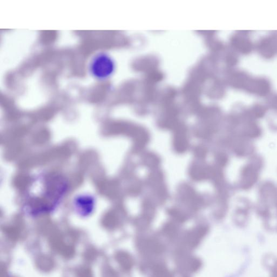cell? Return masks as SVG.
Here are the masks:
<instances>
[{
	"mask_svg": "<svg viewBox=\"0 0 277 277\" xmlns=\"http://www.w3.org/2000/svg\"><path fill=\"white\" fill-rule=\"evenodd\" d=\"M116 70L114 59L108 53L100 52L95 54L89 61V74L95 80L104 81L112 77Z\"/></svg>",
	"mask_w": 277,
	"mask_h": 277,
	"instance_id": "1",
	"label": "cell"
},
{
	"mask_svg": "<svg viewBox=\"0 0 277 277\" xmlns=\"http://www.w3.org/2000/svg\"><path fill=\"white\" fill-rule=\"evenodd\" d=\"M174 148L179 153H183L188 148V141L186 134L179 132L175 135L174 140Z\"/></svg>",
	"mask_w": 277,
	"mask_h": 277,
	"instance_id": "2",
	"label": "cell"
},
{
	"mask_svg": "<svg viewBox=\"0 0 277 277\" xmlns=\"http://www.w3.org/2000/svg\"><path fill=\"white\" fill-rule=\"evenodd\" d=\"M206 233V229L205 228H201L197 229L194 231V233L191 234L189 238L191 246L192 247H195L198 245L201 239Z\"/></svg>",
	"mask_w": 277,
	"mask_h": 277,
	"instance_id": "3",
	"label": "cell"
},
{
	"mask_svg": "<svg viewBox=\"0 0 277 277\" xmlns=\"http://www.w3.org/2000/svg\"><path fill=\"white\" fill-rule=\"evenodd\" d=\"M192 178L196 180H201L206 177V172L199 167H195L191 171Z\"/></svg>",
	"mask_w": 277,
	"mask_h": 277,
	"instance_id": "4",
	"label": "cell"
},
{
	"mask_svg": "<svg viewBox=\"0 0 277 277\" xmlns=\"http://www.w3.org/2000/svg\"><path fill=\"white\" fill-rule=\"evenodd\" d=\"M152 277H172V276L167 270L159 266L155 268Z\"/></svg>",
	"mask_w": 277,
	"mask_h": 277,
	"instance_id": "5",
	"label": "cell"
},
{
	"mask_svg": "<svg viewBox=\"0 0 277 277\" xmlns=\"http://www.w3.org/2000/svg\"><path fill=\"white\" fill-rule=\"evenodd\" d=\"M201 262L197 259H194L191 263L190 269L192 272H195L200 267Z\"/></svg>",
	"mask_w": 277,
	"mask_h": 277,
	"instance_id": "6",
	"label": "cell"
},
{
	"mask_svg": "<svg viewBox=\"0 0 277 277\" xmlns=\"http://www.w3.org/2000/svg\"><path fill=\"white\" fill-rule=\"evenodd\" d=\"M171 213L172 215V216H173L175 218H176L177 219L180 220V221H183V220H184L183 216L178 211H171Z\"/></svg>",
	"mask_w": 277,
	"mask_h": 277,
	"instance_id": "7",
	"label": "cell"
},
{
	"mask_svg": "<svg viewBox=\"0 0 277 277\" xmlns=\"http://www.w3.org/2000/svg\"><path fill=\"white\" fill-rule=\"evenodd\" d=\"M197 154L198 156L203 157L205 156L206 152L201 148L197 150Z\"/></svg>",
	"mask_w": 277,
	"mask_h": 277,
	"instance_id": "8",
	"label": "cell"
}]
</instances>
